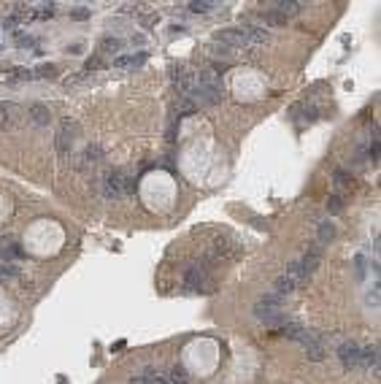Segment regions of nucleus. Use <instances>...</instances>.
<instances>
[{"label":"nucleus","instance_id":"obj_1","mask_svg":"<svg viewBox=\"0 0 381 384\" xmlns=\"http://www.w3.org/2000/svg\"><path fill=\"white\" fill-rule=\"evenodd\" d=\"M281 303H284V298H279L276 292H270V295H262L257 303H254V317L259 319V322L265 325H284L287 317L281 314Z\"/></svg>","mask_w":381,"mask_h":384},{"label":"nucleus","instance_id":"obj_2","mask_svg":"<svg viewBox=\"0 0 381 384\" xmlns=\"http://www.w3.org/2000/svg\"><path fill=\"white\" fill-rule=\"evenodd\" d=\"M184 290L187 292H203L211 290V273H209V262H195V265L187 268L184 273Z\"/></svg>","mask_w":381,"mask_h":384},{"label":"nucleus","instance_id":"obj_3","mask_svg":"<svg viewBox=\"0 0 381 384\" xmlns=\"http://www.w3.org/2000/svg\"><path fill=\"white\" fill-rule=\"evenodd\" d=\"M79 135V125L73 122V119H62V128H60V133H57V138H54V144H57V152L62 154V157H68L71 154V141Z\"/></svg>","mask_w":381,"mask_h":384},{"label":"nucleus","instance_id":"obj_4","mask_svg":"<svg viewBox=\"0 0 381 384\" xmlns=\"http://www.w3.org/2000/svg\"><path fill=\"white\" fill-rule=\"evenodd\" d=\"M360 349L362 346L357 341H351V338L340 343L338 346V360L343 363V368H357V365H360Z\"/></svg>","mask_w":381,"mask_h":384},{"label":"nucleus","instance_id":"obj_5","mask_svg":"<svg viewBox=\"0 0 381 384\" xmlns=\"http://www.w3.org/2000/svg\"><path fill=\"white\" fill-rule=\"evenodd\" d=\"M216 43H224V46H230V49H244V46H249L246 43V38H244V33H241V27H224V30H219L216 33Z\"/></svg>","mask_w":381,"mask_h":384},{"label":"nucleus","instance_id":"obj_6","mask_svg":"<svg viewBox=\"0 0 381 384\" xmlns=\"http://www.w3.org/2000/svg\"><path fill=\"white\" fill-rule=\"evenodd\" d=\"M241 33H244V38H246L249 46H262V43H268V38H270L268 27H259V25H244Z\"/></svg>","mask_w":381,"mask_h":384},{"label":"nucleus","instance_id":"obj_7","mask_svg":"<svg viewBox=\"0 0 381 384\" xmlns=\"http://www.w3.org/2000/svg\"><path fill=\"white\" fill-rule=\"evenodd\" d=\"M360 365H368L373 374H379V343H368L360 349Z\"/></svg>","mask_w":381,"mask_h":384},{"label":"nucleus","instance_id":"obj_8","mask_svg":"<svg viewBox=\"0 0 381 384\" xmlns=\"http://www.w3.org/2000/svg\"><path fill=\"white\" fill-rule=\"evenodd\" d=\"M273 11L279 16H284V19H295L300 11H303V3H295V0H279V3H273Z\"/></svg>","mask_w":381,"mask_h":384},{"label":"nucleus","instance_id":"obj_9","mask_svg":"<svg viewBox=\"0 0 381 384\" xmlns=\"http://www.w3.org/2000/svg\"><path fill=\"white\" fill-rule=\"evenodd\" d=\"M27 117H30L33 125L46 128V125H49V119H51V114H49V108H46V106H41V103H33V106L27 108Z\"/></svg>","mask_w":381,"mask_h":384},{"label":"nucleus","instance_id":"obj_10","mask_svg":"<svg viewBox=\"0 0 381 384\" xmlns=\"http://www.w3.org/2000/svg\"><path fill=\"white\" fill-rule=\"evenodd\" d=\"M297 262H300V268H303V271L311 276V273H314L316 268H319V262H322V252L316 249V246H311V249L303 255V260H297Z\"/></svg>","mask_w":381,"mask_h":384},{"label":"nucleus","instance_id":"obj_11","mask_svg":"<svg viewBox=\"0 0 381 384\" xmlns=\"http://www.w3.org/2000/svg\"><path fill=\"white\" fill-rule=\"evenodd\" d=\"M284 276L290 279V282L295 284L297 290H300V287H303V284H305V282H308V279H311L308 273H305L303 268H300V262H290V265H287V271H284Z\"/></svg>","mask_w":381,"mask_h":384},{"label":"nucleus","instance_id":"obj_12","mask_svg":"<svg viewBox=\"0 0 381 384\" xmlns=\"http://www.w3.org/2000/svg\"><path fill=\"white\" fill-rule=\"evenodd\" d=\"M146 51H138V54H119L117 60H114V65L117 68H138V65H143L146 62Z\"/></svg>","mask_w":381,"mask_h":384},{"label":"nucleus","instance_id":"obj_13","mask_svg":"<svg viewBox=\"0 0 381 384\" xmlns=\"http://www.w3.org/2000/svg\"><path fill=\"white\" fill-rule=\"evenodd\" d=\"M333 184L338 187V192H349V190H354V176L338 168L336 173H333Z\"/></svg>","mask_w":381,"mask_h":384},{"label":"nucleus","instance_id":"obj_14","mask_svg":"<svg viewBox=\"0 0 381 384\" xmlns=\"http://www.w3.org/2000/svg\"><path fill=\"white\" fill-rule=\"evenodd\" d=\"M106 157V149H103L100 144H92V146H86V152H84V160H86V165H100V160Z\"/></svg>","mask_w":381,"mask_h":384},{"label":"nucleus","instance_id":"obj_15","mask_svg":"<svg viewBox=\"0 0 381 384\" xmlns=\"http://www.w3.org/2000/svg\"><path fill=\"white\" fill-rule=\"evenodd\" d=\"M187 8L195 11V14H211V11H219L222 5H219V3H209V0H195V3H189Z\"/></svg>","mask_w":381,"mask_h":384},{"label":"nucleus","instance_id":"obj_16","mask_svg":"<svg viewBox=\"0 0 381 384\" xmlns=\"http://www.w3.org/2000/svg\"><path fill=\"white\" fill-rule=\"evenodd\" d=\"M316 230H319V233H316V236H319V241H322V244H327V241L336 238L338 227L333 225V222H319V227H316Z\"/></svg>","mask_w":381,"mask_h":384},{"label":"nucleus","instance_id":"obj_17","mask_svg":"<svg viewBox=\"0 0 381 384\" xmlns=\"http://www.w3.org/2000/svg\"><path fill=\"white\" fill-rule=\"evenodd\" d=\"M168 382H170V384H189L187 368H184V365H173L170 374H168Z\"/></svg>","mask_w":381,"mask_h":384},{"label":"nucleus","instance_id":"obj_18","mask_svg":"<svg viewBox=\"0 0 381 384\" xmlns=\"http://www.w3.org/2000/svg\"><path fill=\"white\" fill-rule=\"evenodd\" d=\"M295 290H297V287H295V284H292L290 279L284 276V273H281V276L276 279V295H279V298H284V295H292V292H295Z\"/></svg>","mask_w":381,"mask_h":384},{"label":"nucleus","instance_id":"obj_19","mask_svg":"<svg viewBox=\"0 0 381 384\" xmlns=\"http://www.w3.org/2000/svg\"><path fill=\"white\" fill-rule=\"evenodd\" d=\"M305 349V357L311 360V363H319V360H325V346L319 343H311V346H303Z\"/></svg>","mask_w":381,"mask_h":384},{"label":"nucleus","instance_id":"obj_20","mask_svg":"<svg viewBox=\"0 0 381 384\" xmlns=\"http://www.w3.org/2000/svg\"><path fill=\"white\" fill-rule=\"evenodd\" d=\"M195 108H198V103H195L192 97H187V95H181V97L176 100V111H178V114H192Z\"/></svg>","mask_w":381,"mask_h":384},{"label":"nucleus","instance_id":"obj_21","mask_svg":"<svg viewBox=\"0 0 381 384\" xmlns=\"http://www.w3.org/2000/svg\"><path fill=\"white\" fill-rule=\"evenodd\" d=\"M259 16H262V19L268 22V25H273V27H279V25H284V22H287L284 16H279V14H276V11H273V8H265L262 14H259Z\"/></svg>","mask_w":381,"mask_h":384},{"label":"nucleus","instance_id":"obj_22","mask_svg":"<svg viewBox=\"0 0 381 384\" xmlns=\"http://www.w3.org/2000/svg\"><path fill=\"white\" fill-rule=\"evenodd\" d=\"M14 43H16L19 49H25V46H33V43H36V38L27 36V33H22V30H16V33H14Z\"/></svg>","mask_w":381,"mask_h":384},{"label":"nucleus","instance_id":"obj_23","mask_svg":"<svg viewBox=\"0 0 381 384\" xmlns=\"http://www.w3.org/2000/svg\"><path fill=\"white\" fill-rule=\"evenodd\" d=\"M211 51H213V54H216V57H233V54H235V49L224 46V43H216V41L211 43Z\"/></svg>","mask_w":381,"mask_h":384},{"label":"nucleus","instance_id":"obj_24","mask_svg":"<svg viewBox=\"0 0 381 384\" xmlns=\"http://www.w3.org/2000/svg\"><path fill=\"white\" fill-rule=\"evenodd\" d=\"M340 209H343V200H340V195H330V198H327V211H330V214H338Z\"/></svg>","mask_w":381,"mask_h":384},{"label":"nucleus","instance_id":"obj_25","mask_svg":"<svg viewBox=\"0 0 381 384\" xmlns=\"http://www.w3.org/2000/svg\"><path fill=\"white\" fill-rule=\"evenodd\" d=\"M122 49V41L119 38H106V41L100 43V51H119Z\"/></svg>","mask_w":381,"mask_h":384},{"label":"nucleus","instance_id":"obj_26","mask_svg":"<svg viewBox=\"0 0 381 384\" xmlns=\"http://www.w3.org/2000/svg\"><path fill=\"white\" fill-rule=\"evenodd\" d=\"M33 76H57V68L49 65V62H43V65H38L36 71H33Z\"/></svg>","mask_w":381,"mask_h":384},{"label":"nucleus","instance_id":"obj_27","mask_svg":"<svg viewBox=\"0 0 381 384\" xmlns=\"http://www.w3.org/2000/svg\"><path fill=\"white\" fill-rule=\"evenodd\" d=\"M38 19H51V16H54V5L51 3H43V5H38Z\"/></svg>","mask_w":381,"mask_h":384},{"label":"nucleus","instance_id":"obj_28","mask_svg":"<svg viewBox=\"0 0 381 384\" xmlns=\"http://www.w3.org/2000/svg\"><path fill=\"white\" fill-rule=\"evenodd\" d=\"M8 122H11V106L0 103V128H5Z\"/></svg>","mask_w":381,"mask_h":384},{"label":"nucleus","instance_id":"obj_29","mask_svg":"<svg viewBox=\"0 0 381 384\" xmlns=\"http://www.w3.org/2000/svg\"><path fill=\"white\" fill-rule=\"evenodd\" d=\"M106 65V60H103V54H95L86 60V71H95V68H103Z\"/></svg>","mask_w":381,"mask_h":384},{"label":"nucleus","instance_id":"obj_30","mask_svg":"<svg viewBox=\"0 0 381 384\" xmlns=\"http://www.w3.org/2000/svg\"><path fill=\"white\" fill-rule=\"evenodd\" d=\"M379 292H381V287H379V282L373 284V290L368 292V303H371V306H379Z\"/></svg>","mask_w":381,"mask_h":384},{"label":"nucleus","instance_id":"obj_31","mask_svg":"<svg viewBox=\"0 0 381 384\" xmlns=\"http://www.w3.org/2000/svg\"><path fill=\"white\" fill-rule=\"evenodd\" d=\"M86 16H89V8H73L71 11V19H76V22H84Z\"/></svg>","mask_w":381,"mask_h":384},{"label":"nucleus","instance_id":"obj_32","mask_svg":"<svg viewBox=\"0 0 381 384\" xmlns=\"http://www.w3.org/2000/svg\"><path fill=\"white\" fill-rule=\"evenodd\" d=\"M14 76H16V79H33V71H27V68H16Z\"/></svg>","mask_w":381,"mask_h":384},{"label":"nucleus","instance_id":"obj_33","mask_svg":"<svg viewBox=\"0 0 381 384\" xmlns=\"http://www.w3.org/2000/svg\"><path fill=\"white\" fill-rule=\"evenodd\" d=\"M152 384H170V382H168V376H163V374L157 371V374L152 376Z\"/></svg>","mask_w":381,"mask_h":384},{"label":"nucleus","instance_id":"obj_34","mask_svg":"<svg viewBox=\"0 0 381 384\" xmlns=\"http://www.w3.org/2000/svg\"><path fill=\"white\" fill-rule=\"evenodd\" d=\"M130 41H132V46H141V43H143V36H132Z\"/></svg>","mask_w":381,"mask_h":384},{"label":"nucleus","instance_id":"obj_35","mask_svg":"<svg viewBox=\"0 0 381 384\" xmlns=\"http://www.w3.org/2000/svg\"><path fill=\"white\" fill-rule=\"evenodd\" d=\"M0 30H3V27H0Z\"/></svg>","mask_w":381,"mask_h":384}]
</instances>
